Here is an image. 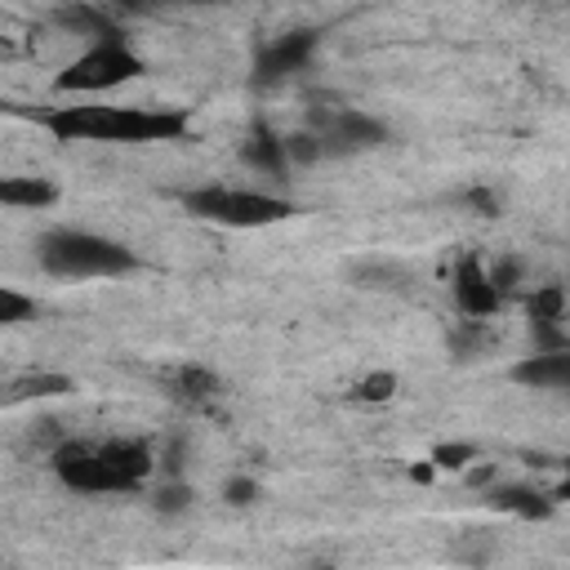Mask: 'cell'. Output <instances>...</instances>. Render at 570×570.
<instances>
[{"instance_id":"obj_7","label":"cell","mask_w":570,"mask_h":570,"mask_svg":"<svg viewBox=\"0 0 570 570\" xmlns=\"http://www.w3.org/2000/svg\"><path fill=\"white\" fill-rule=\"evenodd\" d=\"M316 40H321V36H316L312 27H294V31L272 36V40L258 49V58H254V85H281V80H289V76H298V71L312 62Z\"/></svg>"},{"instance_id":"obj_12","label":"cell","mask_w":570,"mask_h":570,"mask_svg":"<svg viewBox=\"0 0 570 570\" xmlns=\"http://www.w3.org/2000/svg\"><path fill=\"white\" fill-rule=\"evenodd\" d=\"M76 383L67 374H49V370H36V374H18L4 383V405H22V401H45V396H62L71 392Z\"/></svg>"},{"instance_id":"obj_18","label":"cell","mask_w":570,"mask_h":570,"mask_svg":"<svg viewBox=\"0 0 570 570\" xmlns=\"http://www.w3.org/2000/svg\"><path fill=\"white\" fill-rule=\"evenodd\" d=\"M494 338V330H490V321H481V316H468L454 334H450V347H454V356H476L485 343Z\"/></svg>"},{"instance_id":"obj_26","label":"cell","mask_w":570,"mask_h":570,"mask_svg":"<svg viewBox=\"0 0 570 570\" xmlns=\"http://www.w3.org/2000/svg\"><path fill=\"white\" fill-rule=\"evenodd\" d=\"M561 499H570V459H566V481H561V490H557Z\"/></svg>"},{"instance_id":"obj_11","label":"cell","mask_w":570,"mask_h":570,"mask_svg":"<svg viewBox=\"0 0 570 570\" xmlns=\"http://www.w3.org/2000/svg\"><path fill=\"white\" fill-rule=\"evenodd\" d=\"M169 396L187 410H214V401L223 396V379L209 365H178L169 370Z\"/></svg>"},{"instance_id":"obj_25","label":"cell","mask_w":570,"mask_h":570,"mask_svg":"<svg viewBox=\"0 0 570 570\" xmlns=\"http://www.w3.org/2000/svg\"><path fill=\"white\" fill-rule=\"evenodd\" d=\"M107 4H116V9H165V4H200V0H107Z\"/></svg>"},{"instance_id":"obj_1","label":"cell","mask_w":570,"mask_h":570,"mask_svg":"<svg viewBox=\"0 0 570 570\" xmlns=\"http://www.w3.org/2000/svg\"><path fill=\"white\" fill-rule=\"evenodd\" d=\"M45 129L58 142H125V147H151V142H183L191 138V116L174 107H53L45 116Z\"/></svg>"},{"instance_id":"obj_23","label":"cell","mask_w":570,"mask_h":570,"mask_svg":"<svg viewBox=\"0 0 570 570\" xmlns=\"http://www.w3.org/2000/svg\"><path fill=\"white\" fill-rule=\"evenodd\" d=\"M254 494H258V485H254L249 476H232V481H227V490H223V499H227L232 508H245V503H254Z\"/></svg>"},{"instance_id":"obj_9","label":"cell","mask_w":570,"mask_h":570,"mask_svg":"<svg viewBox=\"0 0 570 570\" xmlns=\"http://www.w3.org/2000/svg\"><path fill=\"white\" fill-rule=\"evenodd\" d=\"M508 374L530 392H570V347H534Z\"/></svg>"},{"instance_id":"obj_17","label":"cell","mask_w":570,"mask_h":570,"mask_svg":"<svg viewBox=\"0 0 570 570\" xmlns=\"http://www.w3.org/2000/svg\"><path fill=\"white\" fill-rule=\"evenodd\" d=\"M396 387H401V379H396L392 370H370V374H361V379H356L352 396H356V401H365V405H383V401H392V396H396Z\"/></svg>"},{"instance_id":"obj_22","label":"cell","mask_w":570,"mask_h":570,"mask_svg":"<svg viewBox=\"0 0 570 570\" xmlns=\"http://www.w3.org/2000/svg\"><path fill=\"white\" fill-rule=\"evenodd\" d=\"M463 205H472L481 218H494V214L503 209V196L490 191V187H468V191H463Z\"/></svg>"},{"instance_id":"obj_3","label":"cell","mask_w":570,"mask_h":570,"mask_svg":"<svg viewBox=\"0 0 570 570\" xmlns=\"http://www.w3.org/2000/svg\"><path fill=\"white\" fill-rule=\"evenodd\" d=\"M36 258L49 276H62V281H94V276H125V272H138L142 258L111 240V236H98V232H85V227H53L40 236L36 245Z\"/></svg>"},{"instance_id":"obj_27","label":"cell","mask_w":570,"mask_h":570,"mask_svg":"<svg viewBox=\"0 0 570 570\" xmlns=\"http://www.w3.org/2000/svg\"><path fill=\"white\" fill-rule=\"evenodd\" d=\"M566 289H570V285H566Z\"/></svg>"},{"instance_id":"obj_19","label":"cell","mask_w":570,"mask_h":570,"mask_svg":"<svg viewBox=\"0 0 570 570\" xmlns=\"http://www.w3.org/2000/svg\"><path fill=\"white\" fill-rule=\"evenodd\" d=\"M27 316H36V298L18 294L13 285H0V325H18Z\"/></svg>"},{"instance_id":"obj_13","label":"cell","mask_w":570,"mask_h":570,"mask_svg":"<svg viewBox=\"0 0 570 570\" xmlns=\"http://www.w3.org/2000/svg\"><path fill=\"white\" fill-rule=\"evenodd\" d=\"M58 200V187L49 178H0V205L9 209H45Z\"/></svg>"},{"instance_id":"obj_6","label":"cell","mask_w":570,"mask_h":570,"mask_svg":"<svg viewBox=\"0 0 570 570\" xmlns=\"http://www.w3.org/2000/svg\"><path fill=\"white\" fill-rule=\"evenodd\" d=\"M312 134L321 142V156H352L387 142V125L356 111V107H330L312 116Z\"/></svg>"},{"instance_id":"obj_10","label":"cell","mask_w":570,"mask_h":570,"mask_svg":"<svg viewBox=\"0 0 570 570\" xmlns=\"http://www.w3.org/2000/svg\"><path fill=\"white\" fill-rule=\"evenodd\" d=\"M240 160H245L249 169L267 174V178H285L289 165H294L289 142H285L276 129H267V125H254V129H249V138L240 142Z\"/></svg>"},{"instance_id":"obj_5","label":"cell","mask_w":570,"mask_h":570,"mask_svg":"<svg viewBox=\"0 0 570 570\" xmlns=\"http://www.w3.org/2000/svg\"><path fill=\"white\" fill-rule=\"evenodd\" d=\"M147 71V58L129 49L125 36H111V40H94L85 45L53 80L58 94H71V98H94V94H111L129 80H138Z\"/></svg>"},{"instance_id":"obj_21","label":"cell","mask_w":570,"mask_h":570,"mask_svg":"<svg viewBox=\"0 0 570 570\" xmlns=\"http://www.w3.org/2000/svg\"><path fill=\"white\" fill-rule=\"evenodd\" d=\"M187 508H191V490L183 481H169V485L156 490V512L174 517V512H187Z\"/></svg>"},{"instance_id":"obj_2","label":"cell","mask_w":570,"mask_h":570,"mask_svg":"<svg viewBox=\"0 0 570 570\" xmlns=\"http://www.w3.org/2000/svg\"><path fill=\"white\" fill-rule=\"evenodd\" d=\"M53 476L80 494H134L151 476V445L134 436L111 441H58L53 445Z\"/></svg>"},{"instance_id":"obj_24","label":"cell","mask_w":570,"mask_h":570,"mask_svg":"<svg viewBox=\"0 0 570 570\" xmlns=\"http://www.w3.org/2000/svg\"><path fill=\"white\" fill-rule=\"evenodd\" d=\"M490 276H494V285H499V294L508 298V294L517 289V281H521V263H512V258H503V263H499V267H494Z\"/></svg>"},{"instance_id":"obj_4","label":"cell","mask_w":570,"mask_h":570,"mask_svg":"<svg viewBox=\"0 0 570 570\" xmlns=\"http://www.w3.org/2000/svg\"><path fill=\"white\" fill-rule=\"evenodd\" d=\"M183 209L200 223H218V227H236V232H254V227H272L294 218V205L276 191H258V187H227V183H209V187H191L183 196Z\"/></svg>"},{"instance_id":"obj_16","label":"cell","mask_w":570,"mask_h":570,"mask_svg":"<svg viewBox=\"0 0 570 570\" xmlns=\"http://www.w3.org/2000/svg\"><path fill=\"white\" fill-rule=\"evenodd\" d=\"M58 22H62L71 36H89V45H94V40H111V36H120V31L111 27V18H107L102 9H94V4L58 9Z\"/></svg>"},{"instance_id":"obj_20","label":"cell","mask_w":570,"mask_h":570,"mask_svg":"<svg viewBox=\"0 0 570 570\" xmlns=\"http://www.w3.org/2000/svg\"><path fill=\"white\" fill-rule=\"evenodd\" d=\"M472 459H476V450H472L468 441H445V445H436V450H432V463H436V468H445V472H463Z\"/></svg>"},{"instance_id":"obj_15","label":"cell","mask_w":570,"mask_h":570,"mask_svg":"<svg viewBox=\"0 0 570 570\" xmlns=\"http://www.w3.org/2000/svg\"><path fill=\"white\" fill-rule=\"evenodd\" d=\"M566 312H570V289L557 285V281L534 285L530 298H525V316H530V325H561Z\"/></svg>"},{"instance_id":"obj_14","label":"cell","mask_w":570,"mask_h":570,"mask_svg":"<svg viewBox=\"0 0 570 570\" xmlns=\"http://www.w3.org/2000/svg\"><path fill=\"white\" fill-rule=\"evenodd\" d=\"M490 503H494L499 512H512V517H525V521L552 517V503H548L539 490H530V485H494V490H490Z\"/></svg>"},{"instance_id":"obj_8","label":"cell","mask_w":570,"mask_h":570,"mask_svg":"<svg viewBox=\"0 0 570 570\" xmlns=\"http://www.w3.org/2000/svg\"><path fill=\"white\" fill-rule=\"evenodd\" d=\"M450 294H454V303H459L463 316L490 321V316L503 307V294H499L494 276H490V267H485L476 254H459L454 276H450Z\"/></svg>"}]
</instances>
